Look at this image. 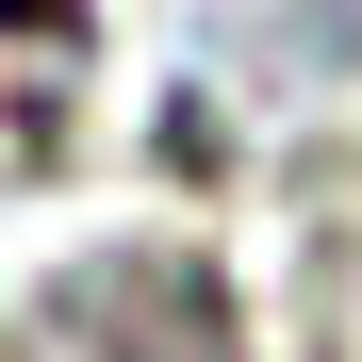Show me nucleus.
Masks as SVG:
<instances>
[{
	"label": "nucleus",
	"instance_id": "1",
	"mask_svg": "<svg viewBox=\"0 0 362 362\" xmlns=\"http://www.w3.org/2000/svg\"><path fill=\"white\" fill-rule=\"evenodd\" d=\"M0 362H247V329H230V296H214L198 264L132 247V264L49 280V296H33V329L0 346Z\"/></svg>",
	"mask_w": 362,
	"mask_h": 362
},
{
	"label": "nucleus",
	"instance_id": "2",
	"mask_svg": "<svg viewBox=\"0 0 362 362\" xmlns=\"http://www.w3.org/2000/svg\"><path fill=\"white\" fill-rule=\"evenodd\" d=\"M33 17H49V0H0V33H33Z\"/></svg>",
	"mask_w": 362,
	"mask_h": 362
}]
</instances>
